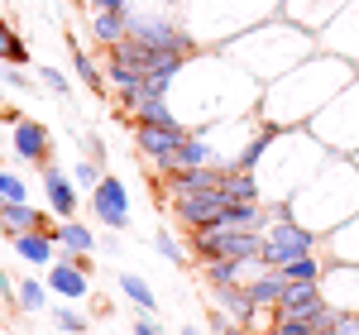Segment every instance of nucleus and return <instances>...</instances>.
<instances>
[{"label": "nucleus", "instance_id": "1", "mask_svg": "<svg viewBox=\"0 0 359 335\" xmlns=\"http://www.w3.org/2000/svg\"><path fill=\"white\" fill-rule=\"evenodd\" d=\"M287 211L302 225H311L321 240L331 235L335 225L359 216V163H355V153H331L321 163V172L287 201Z\"/></svg>", "mask_w": 359, "mask_h": 335}, {"label": "nucleus", "instance_id": "2", "mask_svg": "<svg viewBox=\"0 0 359 335\" xmlns=\"http://www.w3.org/2000/svg\"><path fill=\"white\" fill-rule=\"evenodd\" d=\"M326 158H331V149L316 139L311 130H273L269 153L259 158V168H254L264 201H269V206H287V201L321 172Z\"/></svg>", "mask_w": 359, "mask_h": 335}, {"label": "nucleus", "instance_id": "3", "mask_svg": "<svg viewBox=\"0 0 359 335\" xmlns=\"http://www.w3.org/2000/svg\"><path fill=\"white\" fill-rule=\"evenodd\" d=\"M316 48V39H311V29H302L297 20H269V25L249 29L245 39H235L230 43V57H240L245 62L249 77H283V72H292L297 62H306V53Z\"/></svg>", "mask_w": 359, "mask_h": 335}, {"label": "nucleus", "instance_id": "4", "mask_svg": "<svg viewBox=\"0 0 359 335\" xmlns=\"http://www.w3.org/2000/svg\"><path fill=\"white\" fill-rule=\"evenodd\" d=\"M311 135L331 153H359V82H350L335 101L311 115Z\"/></svg>", "mask_w": 359, "mask_h": 335}, {"label": "nucleus", "instance_id": "5", "mask_svg": "<svg viewBox=\"0 0 359 335\" xmlns=\"http://www.w3.org/2000/svg\"><path fill=\"white\" fill-rule=\"evenodd\" d=\"M302 254H321V235L302 225L287 206H273V221L264 225V264L269 268H283Z\"/></svg>", "mask_w": 359, "mask_h": 335}, {"label": "nucleus", "instance_id": "6", "mask_svg": "<svg viewBox=\"0 0 359 335\" xmlns=\"http://www.w3.org/2000/svg\"><path fill=\"white\" fill-rule=\"evenodd\" d=\"M196 264H211V259H254L264 254V235L259 230H235V225H201L187 240Z\"/></svg>", "mask_w": 359, "mask_h": 335}, {"label": "nucleus", "instance_id": "7", "mask_svg": "<svg viewBox=\"0 0 359 335\" xmlns=\"http://www.w3.org/2000/svg\"><path fill=\"white\" fill-rule=\"evenodd\" d=\"M225 206H230V196H225L221 187H211V192H187V196H168V211H172L177 221L187 225V230L216 225Z\"/></svg>", "mask_w": 359, "mask_h": 335}, {"label": "nucleus", "instance_id": "8", "mask_svg": "<svg viewBox=\"0 0 359 335\" xmlns=\"http://www.w3.org/2000/svg\"><path fill=\"white\" fill-rule=\"evenodd\" d=\"M91 216L106 225V230H125L130 225V192H125V177H101L96 192H91Z\"/></svg>", "mask_w": 359, "mask_h": 335}, {"label": "nucleus", "instance_id": "9", "mask_svg": "<svg viewBox=\"0 0 359 335\" xmlns=\"http://www.w3.org/2000/svg\"><path fill=\"white\" fill-rule=\"evenodd\" d=\"M48 287H53L62 302H82L86 292H91V259H67V254H57L53 264H48Z\"/></svg>", "mask_w": 359, "mask_h": 335}, {"label": "nucleus", "instance_id": "10", "mask_svg": "<svg viewBox=\"0 0 359 335\" xmlns=\"http://www.w3.org/2000/svg\"><path fill=\"white\" fill-rule=\"evenodd\" d=\"M321 297H326L340 316L359 311V264H326V273H321Z\"/></svg>", "mask_w": 359, "mask_h": 335}, {"label": "nucleus", "instance_id": "11", "mask_svg": "<svg viewBox=\"0 0 359 335\" xmlns=\"http://www.w3.org/2000/svg\"><path fill=\"white\" fill-rule=\"evenodd\" d=\"M10 149H15L25 163H34V168L53 163V135H48V125H39V120H25V115L10 125Z\"/></svg>", "mask_w": 359, "mask_h": 335}, {"label": "nucleus", "instance_id": "12", "mask_svg": "<svg viewBox=\"0 0 359 335\" xmlns=\"http://www.w3.org/2000/svg\"><path fill=\"white\" fill-rule=\"evenodd\" d=\"M39 172H43L39 182H43V196H48V211H53L57 221H72L77 206H82V187L72 182V172H62L57 163H43Z\"/></svg>", "mask_w": 359, "mask_h": 335}, {"label": "nucleus", "instance_id": "13", "mask_svg": "<svg viewBox=\"0 0 359 335\" xmlns=\"http://www.w3.org/2000/svg\"><path fill=\"white\" fill-rule=\"evenodd\" d=\"M130 130H135V149L144 153V163L163 158L168 149H177L187 139V125H130Z\"/></svg>", "mask_w": 359, "mask_h": 335}, {"label": "nucleus", "instance_id": "14", "mask_svg": "<svg viewBox=\"0 0 359 335\" xmlns=\"http://www.w3.org/2000/svg\"><path fill=\"white\" fill-rule=\"evenodd\" d=\"M20 230H48V235H53L57 221L48 211L29 206V201H5V206H0V235L10 240V235H20Z\"/></svg>", "mask_w": 359, "mask_h": 335}, {"label": "nucleus", "instance_id": "15", "mask_svg": "<svg viewBox=\"0 0 359 335\" xmlns=\"http://www.w3.org/2000/svg\"><path fill=\"white\" fill-rule=\"evenodd\" d=\"M10 249L20 254L29 268H48L57 259V240L48 230H20V235H10Z\"/></svg>", "mask_w": 359, "mask_h": 335}, {"label": "nucleus", "instance_id": "16", "mask_svg": "<svg viewBox=\"0 0 359 335\" xmlns=\"http://www.w3.org/2000/svg\"><path fill=\"white\" fill-rule=\"evenodd\" d=\"M53 240H57V254H67V259H91L96 254V230L86 221H57V230H53Z\"/></svg>", "mask_w": 359, "mask_h": 335}, {"label": "nucleus", "instance_id": "17", "mask_svg": "<svg viewBox=\"0 0 359 335\" xmlns=\"http://www.w3.org/2000/svg\"><path fill=\"white\" fill-rule=\"evenodd\" d=\"M340 5L345 0H278V15L297 20L302 29H326V20H331Z\"/></svg>", "mask_w": 359, "mask_h": 335}, {"label": "nucleus", "instance_id": "18", "mask_svg": "<svg viewBox=\"0 0 359 335\" xmlns=\"http://www.w3.org/2000/svg\"><path fill=\"white\" fill-rule=\"evenodd\" d=\"M321 254L331 264H359V216H350L345 225H335L331 235L321 240Z\"/></svg>", "mask_w": 359, "mask_h": 335}, {"label": "nucleus", "instance_id": "19", "mask_svg": "<svg viewBox=\"0 0 359 335\" xmlns=\"http://www.w3.org/2000/svg\"><path fill=\"white\" fill-rule=\"evenodd\" d=\"M91 43H101V48H115L120 39H130V15H120V10H91Z\"/></svg>", "mask_w": 359, "mask_h": 335}, {"label": "nucleus", "instance_id": "20", "mask_svg": "<svg viewBox=\"0 0 359 335\" xmlns=\"http://www.w3.org/2000/svg\"><path fill=\"white\" fill-rule=\"evenodd\" d=\"M316 302H326L321 297V282H287V292L278 297L273 311H283V316H306Z\"/></svg>", "mask_w": 359, "mask_h": 335}, {"label": "nucleus", "instance_id": "21", "mask_svg": "<svg viewBox=\"0 0 359 335\" xmlns=\"http://www.w3.org/2000/svg\"><path fill=\"white\" fill-rule=\"evenodd\" d=\"M245 287H249V297L259 302V311H273V307H278V297L287 292V278H283L278 268H264V273H259L254 282H245Z\"/></svg>", "mask_w": 359, "mask_h": 335}, {"label": "nucleus", "instance_id": "22", "mask_svg": "<svg viewBox=\"0 0 359 335\" xmlns=\"http://www.w3.org/2000/svg\"><path fill=\"white\" fill-rule=\"evenodd\" d=\"M326 264H331L326 254H302V259H292V264H283L278 273H283L287 282H321V273H326Z\"/></svg>", "mask_w": 359, "mask_h": 335}, {"label": "nucleus", "instance_id": "23", "mask_svg": "<svg viewBox=\"0 0 359 335\" xmlns=\"http://www.w3.org/2000/svg\"><path fill=\"white\" fill-rule=\"evenodd\" d=\"M120 292H125V302H135V307H139V311H149V316L158 311V297H154V287L139 278V273H120Z\"/></svg>", "mask_w": 359, "mask_h": 335}, {"label": "nucleus", "instance_id": "24", "mask_svg": "<svg viewBox=\"0 0 359 335\" xmlns=\"http://www.w3.org/2000/svg\"><path fill=\"white\" fill-rule=\"evenodd\" d=\"M72 77L82 86H91V91H106V72H101L96 57L86 53V48H77V43H72Z\"/></svg>", "mask_w": 359, "mask_h": 335}, {"label": "nucleus", "instance_id": "25", "mask_svg": "<svg viewBox=\"0 0 359 335\" xmlns=\"http://www.w3.org/2000/svg\"><path fill=\"white\" fill-rule=\"evenodd\" d=\"M0 62H15V67H25L29 62V48H25V39L15 34V25L0 15Z\"/></svg>", "mask_w": 359, "mask_h": 335}, {"label": "nucleus", "instance_id": "26", "mask_svg": "<svg viewBox=\"0 0 359 335\" xmlns=\"http://www.w3.org/2000/svg\"><path fill=\"white\" fill-rule=\"evenodd\" d=\"M48 282H39V278H25L20 282V311H43L48 307Z\"/></svg>", "mask_w": 359, "mask_h": 335}, {"label": "nucleus", "instance_id": "27", "mask_svg": "<svg viewBox=\"0 0 359 335\" xmlns=\"http://www.w3.org/2000/svg\"><path fill=\"white\" fill-rule=\"evenodd\" d=\"M154 245H158V254H163L168 264H177V268H182V264L192 259V249H182V245H177V235H172V230H163V225H158V235H154Z\"/></svg>", "mask_w": 359, "mask_h": 335}, {"label": "nucleus", "instance_id": "28", "mask_svg": "<svg viewBox=\"0 0 359 335\" xmlns=\"http://www.w3.org/2000/svg\"><path fill=\"white\" fill-rule=\"evenodd\" d=\"M101 177H106V172H101V158H82V163L72 168V182H77L86 196L96 192V182H101Z\"/></svg>", "mask_w": 359, "mask_h": 335}, {"label": "nucleus", "instance_id": "29", "mask_svg": "<svg viewBox=\"0 0 359 335\" xmlns=\"http://www.w3.org/2000/svg\"><path fill=\"white\" fill-rule=\"evenodd\" d=\"M53 321L67 335H86V331H91V326H86V316H82V311H72V307H53Z\"/></svg>", "mask_w": 359, "mask_h": 335}, {"label": "nucleus", "instance_id": "30", "mask_svg": "<svg viewBox=\"0 0 359 335\" xmlns=\"http://www.w3.org/2000/svg\"><path fill=\"white\" fill-rule=\"evenodd\" d=\"M25 196H29L25 177H15V172H5V168H0V206H5V201H25Z\"/></svg>", "mask_w": 359, "mask_h": 335}, {"label": "nucleus", "instance_id": "31", "mask_svg": "<svg viewBox=\"0 0 359 335\" xmlns=\"http://www.w3.org/2000/svg\"><path fill=\"white\" fill-rule=\"evenodd\" d=\"M39 86H48V91H57V96H67V77H62L57 67H48V62L39 67Z\"/></svg>", "mask_w": 359, "mask_h": 335}, {"label": "nucleus", "instance_id": "32", "mask_svg": "<svg viewBox=\"0 0 359 335\" xmlns=\"http://www.w3.org/2000/svg\"><path fill=\"white\" fill-rule=\"evenodd\" d=\"M86 10H120V15H135V5L130 0H82Z\"/></svg>", "mask_w": 359, "mask_h": 335}, {"label": "nucleus", "instance_id": "33", "mask_svg": "<svg viewBox=\"0 0 359 335\" xmlns=\"http://www.w3.org/2000/svg\"><path fill=\"white\" fill-rule=\"evenodd\" d=\"M130 331H135V335H158V321H154V316L144 311V316H139V321L130 326Z\"/></svg>", "mask_w": 359, "mask_h": 335}, {"label": "nucleus", "instance_id": "34", "mask_svg": "<svg viewBox=\"0 0 359 335\" xmlns=\"http://www.w3.org/2000/svg\"><path fill=\"white\" fill-rule=\"evenodd\" d=\"M177 335H201V331H192V326H187V331H177Z\"/></svg>", "mask_w": 359, "mask_h": 335}, {"label": "nucleus", "instance_id": "35", "mask_svg": "<svg viewBox=\"0 0 359 335\" xmlns=\"http://www.w3.org/2000/svg\"><path fill=\"white\" fill-rule=\"evenodd\" d=\"M321 335H340V331H335V326H331V331H321Z\"/></svg>", "mask_w": 359, "mask_h": 335}, {"label": "nucleus", "instance_id": "36", "mask_svg": "<svg viewBox=\"0 0 359 335\" xmlns=\"http://www.w3.org/2000/svg\"><path fill=\"white\" fill-rule=\"evenodd\" d=\"M355 163H359V153H355Z\"/></svg>", "mask_w": 359, "mask_h": 335}]
</instances>
